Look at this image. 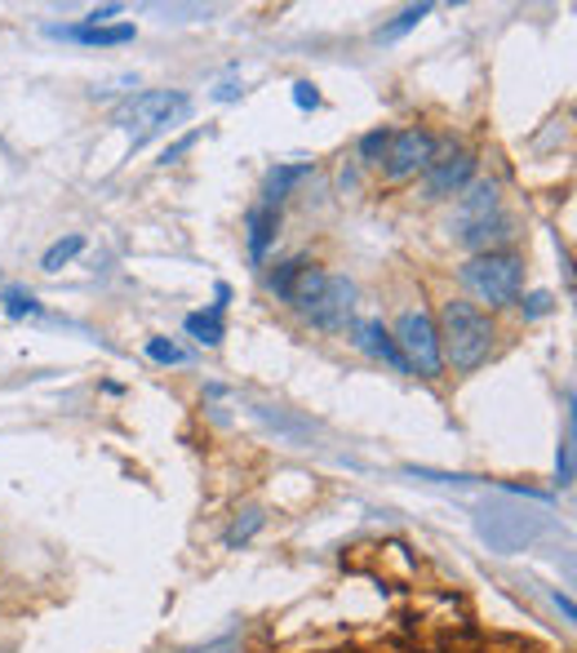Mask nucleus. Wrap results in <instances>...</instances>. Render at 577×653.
<instances>
[{
  "label": "nucleus",
  "mask_w": 577,
  "mask_h": 653,
  "mask_svg": "<svg viewBox=\"0 0 577 653\" xmlns=\"http://www.w3.org/2000/svg\"><path fill=\"white\" fill-rule=\"evenodd\" d=\"M284 302L325 334H343L356 320V284L347 276L316 267V262H303V271L294 276V284H288Z\"/></svg>",
  "instance_id": "f257e3e1"
},
{
  "label": "nucleus",
  "mask_w": 577,
  "mask_h": 653,
  "mask_svg": "<svg viewBox=\"0 0 577 653\" xmlns=\"http://www.w3.org/2000/svg\"><path fill=\"white\" fill-rule=\"evenodd\" d=\"M436 330H440V356L458 370V374H471V370H480L484 361H489V352H493V320L475 307V302H466V298H449L444 307H440V320H436Z\"/></svg>",
  "instance_id": "f03ea898"
},
{
  "label": "nucleus",
  "mask_w": 577,
  "mask_h": 653,
  "mask_svg": "<svg viewBox=\"0 0 577 653\" xmlns=\"http://www.w3.org/2000/svg\"><path fill=\"white\" fill-rule=\"evenodd\" d=\"M458 280L484 298L489 307H511L524 289V262L511 249H493V253H475L458 267Z\"/></svg>",
  "instance_id": "7ed1b4c3"
},
{
  "label": "nucleus",
  "mask_w": 577,
  "mask_h": 653,
  "mask_svg": "<svg viewBox=\"0 0 577 653\" xmlns=\"http://www.w3.org/2000/svg\"><path fill=\"white\" fill-rule=\"evenodd\" d=\"M187 116H191V99L182 90H143L116 112V125H125L134 134V147H143L147 138L182 125Z\"/></svg>",
  "instance_id": "20e7f679"
},
{
  "label": "nucleus",
  "mask_w": 577,
  "mask_h": 653,
  "mask_svg": "<svg viewBox=\"0 0 577 653\" xmlns=\"http://www.w3.org/2000/svg\"><path fill=\"white\" fill-rule=\"evenodd\" d=\"M391 339L409 365V374L422 379H440L444 374V356H440V330H436V315L422 307H405L391 324Z\"/></svg>",
  "instance_id": "39448f33"
},
{
  "label": "nucleus",
  "mask_w": 577,
  "mask_h": 653,
  "mask_svg": "<svg viewBox=\"0 0 577 653\" xmlns=\"http://www.w3.org/2000/svg\"><path fill=\"white\" fill-rule=\"evenodd\" d=\"M436 160V138L427 129H396L391 143H387V156H382V169L387 178H413L422 174L427 165Z\"/></svg>",
  "instance_id": "423d86ee"
},
{
  "label": "nucleus",
  "mask_w": 577,
  "mask_h": 653,
  "mask_svg": "<svg viewBox=\"0 0 577 653\" xmlns=\"http://www.w3.org/2000/svg\"><path fill=\"white\" fill-rule=\"evenodd\" d=\"M502 209H497V187L484 183V178H471L462 191H458V214H453V227L462 240H471L475 231H484L489 222H497Z\"/></svg>",
  "instance_id": "0eeeda50"
},
{
  "label": "nucleus",
  "mask_w": 577,
  "mask_h": 653,
  "mask_svg": "<svg viewBox=\"0 0 577 653\" xmlns=\"http://www.w3.org/2000/svg\"><path fill=\"white\" fill-rule=\"evenodd\" d=\"M471 178H475V156H471L466 147H458V152H449V156H440V160H431V165L422 169V196H427V200H449V196H458Z\"/></svg>",
  "instance_id": "6e6552de"
},
{
  "label": "nucleus",
  "mask_w": 577,
  "mask_h": 653,
  "mask_svg": "<svg viewBox=\"0 0 577 653\" xmlns=\"http://www.w3.org/2000/svg\"><path fill=\"white\" fill-rule=\"evenodd\" d=\"M352 343H356L369 361H382L387 370L409 374V365H405V356H400V348H396V339H391V330H387L382 320H352Z\"/></svg>",
  "instance_id": "1a4fd4ad"
},
{
  "label": "nucleus",
  "mask_w": 577,
  "mask_h": 653,
  "mask_svg": "<svg viewBox=\"0 0 577 653\" xmlns=\"http://www.w3.org/2000/svg\"><path fill=\"white\" fill-rule=\"evenodd\" d=\"M244 227H249V262H266V249H271V240H275V231H280V209H271V205L258 200V205L249 209Z\"/></svg>",
  "instance_id": "9d476101"
},
{
  "label": "nucleus",
  "mask_w": 577,
  "mask_h": 653,
  "mask_svg": "<svg viewBox=\"0 0 577 653\" xmlns=\"http://www.w3.org/2000/svg\"><path fill=\"white\" fill-rule=\"evenodd\" d=\"M50 37H59V41H81V45H125V41H134V28L129 23H120V28H50Z\"/></svg>",
  "instance_id": "9b49d317"
},
{
  "label": "nucleus",
  "mask_w": 577,
  "mask_h": 653,
  "mask_svg": "<svg viewBox=\"0 0 577 653\" xmlns=\"http://www.w3.org/2000/svg\"><path fill=\"white\" fill-rule=\"evenodd\" d=\"M307 174H312V165H275V169L266 174V187H262V205L280 209L284 191H288V187H294L298 178H307Z\"/></svg>",
  "instance_id": "f8f14e48"
},
{
  "label": "nucleus",
  "mask_w": 577,
  "mask_h": 653,
  "mask_svg": "<svg viewBox=\"0 0 577 653\" xmlns=\"http://www.w3.org/2000/svg\"><path fill=\"white\" fill-rule=\"evenodd\" d=\"M187 334L196 339V343H204V348H218L222 343V311L218 307H209V311H191L187 315Z\"/></svg>",
  "instance_id": "ddd939ff"
},
{
  "label": "nucleus",
  "mask_w": 577,
  "mask_h": 653,
  "mask_svg": "<svg viewBox=\"0 0 577 653\" xmlns=\"http://www.w3.org/2000/svg\"><path fill=\"white\" fill-rule=\"evenodd\" d=\"M81 249H85V236H76V231H72V236H63V240H54V245L45 249L41 267H45V271H63V267H67V262H72Z\"/></svg>",
  "instance_id": "4468645a"
},
{
  "label": "nucleus",
  "mask_w": 577,
  "mask_h": 653,
  "mask_svg": "<svg viewBox=\"0 0 577 653\" xmlns=\"http://www.w3.org/2000/svg\"><path fill=\"white\" fill-rule=\"evenodd\" d=\"M427 14H431V6H409V10H405L396 23H387V28L378 32V41H400V37H405V32H413V28H418Z\"/></svg>",
  "instance_id": "2eb2a0df"
},
{
  "label": "nucleus",
  "mask_w": 577,
  "mask_h": 653,
  "mask_svg": "<svg viewBox=\"0 0 577 653\" xmlns=\"http://www.w3.org/2000/svg\"><path fill=\"white\" fill-rule=\"evenodd\" d=\"M6 311H10V320H23V315H41V302L28 293V289H19V284H10L6 289Z\"/></svg>",
  "instance_id": "dca6fc26"
},
{
  "label": "nucleus",
  "mask_w": 577,
  "mask_h": 653,
  "mask_svg": "<svg viewBox=\"0 0 577 653\" xmlns=\"http://www.w3.org/2000/svg\"><path fill=\"white\" fill-rule=\"evenodd\" d=\"M387 143H391V129H369V134L360 138V160H365V165H382Z\"/></svg>",
  "instance_id": "f3484780"
},
{
  "label": "nucleus",
  "mask_w": 577,
  "mask_h": 653,
  "mask_svg": "<svg viewBox=\"0 0 577 653\" xmlns=\"http://www.w3.org/2000/svg\"><path fill=\"white\" fill-rule=\"evenodd\" d=\"M303 262H307V258H288V262H275V271H271V289H275V298H284V293H288V284H294V276L303 271Z\"/></svg>",
  "instance_id": "a211bd4d"
},
{
  "label": "nucleus",
  "mask_w": 577,
  "mask_h": 653,
  "mask_svg": "<svg viewBox=\"0 0 577 653\" xmlns=\"http://www.w3.org/2000/svg\"><path fill=\"white\" fill-rule=\"evenodd\" d=\"M147 356H151L156 365H182V361H187V352L174 348V343H165V339H147Z\"/></svg>",
  "instance_id": "6ab92c4d"
},
{
  "label": "nucleus",
  "mask_w": 577,
  "mask_h": 653,
  "mask_svg": "<svg viewBox=\"0 0 577 653\" xmlns=\"http://www.w3.org/2000/svg\"><path fill=\"white\" fill-rule=\"evenodd\" d=\"M294 103H298L303 112H316V107H321V94H316V85L298 81V85H294Z\"/></svg>",
  "instance_id": "aec40b11"
},
{
  "label": "nucleus",
  "mask_w": 577,
  "mask_h": 653,
  "mask_svg": "<svg viewBox=\"0 0 577 653\" xmlns=\"http://www.w3.org/2000/svg\"><path fill=\"white\" fill-rule=\"evenodd\" d=\"M191 147H196V134H187V138H178V143H174V147H169V152L160 156V165H174V160H178L182 152H191Z\"/></svg>",
  "instance_id": "412c9836"
},
{
  "label": "nucleus",
  "mask_w": 577,
  "mask_h": 653,
  "mask_svg": "<svg viewBox=\"0 0 577 653\" xmlns=\"http://www.w3.org/2000/svg\"><path fill=\"white\" fill-rule=\"evenodd\" d=\"M555 302H550V293H528V307H524V315H546Z\"/></svg>",
  "instance_id": "4be33fe9"
}]
</instances>
